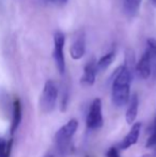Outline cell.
<instances>
[{
    "label": "cell",
    "instance_id": "obj_1",
    "mask_svg": "<svg viewBox=\"0 0 156 157\" xmlns=\"http://www.w3.org/2000/svg\"><path fill=\"white\" fill-rule=\"evenodd\" d=\"M133 79V71L126 65H121L113 73L111 83V101L113 106L121 108L127 105L131 97V83Z\"/></svg>",
    "mask_w": 156,
    "mask_h": 157
},
{
    "label": "cell",
    "instance_id": "obj_2",
    "mask_svg": "<svg viewBox=\"0 0 156 157\" xmlns=\"http://www.w3.org/2000/svg\"><path fill=\"white\" fill-rule=\"evenodd\" d=\"M78 121L76 119H71L67 124L59 128L55 134V145L61 156H67L72 152V149H73L72 140L78 129Z\"/></svg>",
    "mask_w": 156,
    "mask_h": 157
},
{
    "label": "cell",
    "instance_id": "obj_3",
    "mask_svg": "<svg viewBox=\"0 0 156 157\" xmlns=\"http://www.w3.org/2000/svg\"><path fill=\"white\" fill-rule=\"evenodd\" d=\"M59 90L56 82L51 79H48L44 83L43 91L40 98V107L44 113H50L55 110L58 99Z\"/></svg>",
    "mask_w": 156,
    "mask_h": 157
},
{
    "label": "cell",
    "instance_id": "obj_4",
    "mask_svg": "<svg viewBox=\"0 0 156 157\" xmlns=\"http://www.w3.org/2000/svg\"><path fill=\"white\" fill-rule=\"evenodd\" d=\"M104 124L103 119V104L102 99L96 97L92 101L86 117V126L89 130H97Z\"/></svg>",
    "mask_w": 156,
    "mask_h": 157
},
{
    "label": "cell",
    "instance_id": "obj_5",
    "mask_svg": "<svg viewBox=\"0 0 156 157\" xmlns=\"http://www.w3.org/2000/svg\"><path fill=\"white\" fill-rule=\"evenodd\" d=\"M64 45H65V35L63 32L57 31L54 34V52L52 57L56 63L57 70L59 74L64 75L65 73V57H64Z\"/></svg>",
    "mask_w": 156,
    "mask_h": 157
},
{
    "label": "cell",
    "instance_id": "obj_6",
    "mask_svg": "<svg viewBox=\"0 0 156 157\" xmlns=\"http://www.w3.org/2000/svg\"><path fill=\"white\" fill-rule=\"evenodd\" d=\"M86 54V33L81 30L78 31L74 36V41L70 47V55L72 59L79 60Z\"/></svg>",
    "mask_w": 156,
    "mask_h": 157
},
{
    "label": "cell",
    "instance_id": "obj_7",
    "mask_svg": "<svg viewBox=\"0 0 156 157\" xmlns=\"http://www.w3.org/2000/svg\"><path fill=\"white\" fill-rule=\"evenodd\" d=\"M140 132H141V123L140 122H135L131 125V128L129 129V132H127V135L124 138L121 140V142L118 144V149L120 150H127L131 147L135 145L138 142V139L140 136Z\"/></svg>",
    "mask_w": 156,
    "mask_h": 157
},
{
    "label": "cell",
    "instance_id": "obj_8",
    "mask_svg": "<svg viewBox=\"0 0 156 157\" xmlns=\"http://www.w3.org/2000/svg\"><path fill=\"white\" fill-rule=\"evenodd\" d=\"M23 120V105L18 97H15L12 104V119H11L10 125V135H13L18 129L19 125Z\"/></svg>",
    "mask_w": 156,
    "mask_h": 157
},
{
    "label": "cell",
    "instance_id": "obj_9",
    "mask_svg": "<svg viewBox=\"0 0 156 157\" xmlns=\"http://www.w3.org/2000/svg\"><path fill=\"white\" fill-rule=\"evenodd\" d=\"M96 74H97V70H96V61L94 59L90 60L89 62L85 65L83 67V74L80 78V83L86 87H91L95 83Z\"/></svg>",
    "mask_w": 156,
    "mask_h": 157
},
{
    "label": "cell",
    "instance_id": "obj_10",
    "mask_svg": "<svg viewBox=\"0 0 156 157\" xmlns=\"http://www.w3.org/2000/svg\"><path fill=\"white\" fill-rule=\"evenodd\" d=\"M135 71L138 76L141 79H144V80L149 79L152 76V65H151L150 58H149L148 54L146 52L142 54L140 60L135 65Z\"/></svg>",
    "mask_w": 156,
    "mask_h": 157
},
{
    "label": "cell",
    "instance_id": "obj_11",
    "mask_svg": "<svg viewBox=\"0 0 156 157\" xmlns=\"http://www.w3.org/2000/svg\"><path fill=\"white\" fill-rule=\"evenodd\" d=\"M138 109H139V97H138L137 93H134L131 95L128 103H127V109L126 113H125L127 124L133 125L135 123L138 116Z\"/></svg>",
    "mask_w": 156,
    "mask_h": 157
},
{
    "label": "cell",
    "instance_id": "obj_12",
    "mask_svg": "<svg viewBox=\"0 0 156 157\" xmlns=\"http://www.w3.org/2000/svg\"><path fill=\"white\" fill-rule=\"evenodd\" d=\"M144 52L148 54L152 65V75L156 76V40L153 37L146 40V47Z\"/></svg>",
    "mask_w": 156,
    "mask_h": 157
},
{
    "label": "cell",
    "instance_id": "obj_13",
    "mask_svg": "<svg viewBox=\"0 0 156 157\" xmlns=\"http://www.w3.org/2000/svg\"><path fill=\"white\" fill-rule=\"evenodd\" d=\"M115 58H116V52H113V50H111V52H107L106 55L101 57L98 59V61H96V70H97V72H104V71H106L112 64Z\"/></svg>",
    "mask_w": 156,
    "mask_h": 157
},
{
    "label": "cell",
    "instance_id": "obj_14",
    "mask_svg": "<svg viewBox=\"0 0 156 157\" xmlns=\"http://www.w3.org/2000/svg\"><path fill=\"white\" fill-rule=\"evenodd\" d=\"M142 0H124V11L125 14L133 18L138 14Z\"/></svg>",
    "mask_w": 156,
    "mask_h": 157
},
{
    "label": "cell",
    "instance_id": "obj_15",
    "mask_svg": "<svg viewBox=\"0 0 156 157\" xmlns=\"http://www.w3.org/2000/svg\"><path fill=\"white\" fill-rule=\"evenodd\" d=\"M13 137L6 139L0 137V157H11L13 149Z\"/></svg>",
    "mask_w": 156,
    "mask_h": 157
},
{
    "label": "cell",
    "instance_id": "obj_16",
    "mask_svg": "<svg viewBox=\"0 0 156 157\" xmlns=\"http://www.w3.org/2000/svg\"><path fill=\"white\" fill-rule=\"evenodd\" d=\"M146 147H156V116L154 119V122L152 124V127H151V132L149 135V138L146 140Z\"/></svg>",
    "mask_w": 156,
    "mask_h": 157
},
{
    "label": "cell",
    "instance_id": "obj_17",
    "mask_svg": "<svg viewBox=\"0 0 156 157\" xmlns=\"http://www.w3.org/2000/svg\"><path fill=\"white\" fill-rule=\"evenodd\" d=\"M106 157H121L120 156V151L117 147H111L110 149L107 151Z\"/></svg>",
    "mask_w": 156,
    "mask_h": 157
},
{
    "label": "cell",
    "instance_id": "obj_18",
    "mask_svg": "<svg viewBox=\"0 0 156 157\" xmlns=\"http://www.w3.org/2000/svg\"><path fill=\"white\" fill-rule=\"evenodd\" d=\"M48 2H52V3H56V4H64L67 0H46Z\"/></svg>",
    "mask_w": 156,
    "mask_h": 157
},
{
    "label": "cell",
    "instance_id": "obj_19",
    "mask_svg": "<svg viewBox=\"0 0 156 157\" xmlns=\"http://www.w3.org/2000/svg\"><path fill=\"white\" fill-rule=\"evenodd\" d=\"M150 1H151V3H152L153 6H154L155 8H156V0H150Z\"/></svg>",
    "mask_w": 156,
    "mask_h": 157
},
{
    "label": "cell",
    "instance_id": "obj_20",
    "mask_svg": "<svg viewBox=\"0 0 156 157\" xmlns=\"http://www.w3.org/2000/svg\"><path fill=\"white\" fill-rule=\"evenodd\" d=\"M141 157H152V155H149V154H146V155L141 156Z\"/></svg>",
    "mask_w": 156,
    "mask_h": 157
},
{
    "label": "cell",
    "instance_id": "obj_21",
    "mask_svg": "<svg viewBox=\"0 0 156 157\" xmlns=\"http://www.w3.org/2000/svg\"><path fill=\"white\" fill-rule=\"evenodd\" d=\"M44 157H54V156H52V155H50V154H48V155H45Z\"/></svg>",
    "mask_w": 156,
    "mask_h": 157
},
{
    "label": "cell",
    "instance_id": "obj_22",
    "mask_svg": "<svg viewBox=\"0 0 156 157\" xmlns=\"http://www.w3.org/2000/svg\"><path fill=\"white\" fill-rule=\"evenodd\" d=\"M86 157H89V156H86Z\"/></svg>",
    "mask_w": 156,
    "mask_h": 157
},
{
    "label": "cell",
    "instance_id": "obj_23",
    "mask_svg": "<svg viewBox=\"0 0 156 157\" xmlns=\"http://www.w3.org/2000/svg\"><path fill=\"white\" fill-rule=\"evenodd\" d=\"M155 154H156V152H155Z\"/></svg>",
    "mask_w": 156,
    "mask_h": 157
}]
</instances>
